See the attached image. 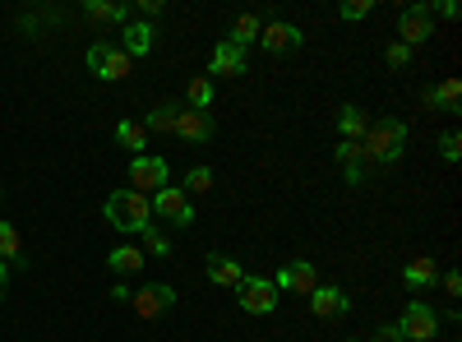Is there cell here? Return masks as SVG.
I'll list each match as a JSON object with an SVG mask.
<instances>
[{
    "instance_id": "cell-1",
    "label": "cell",
    "mask_w": 462,
    "mask_h": 342,
    "mask_svg": "<svg viewBox=\"0 0 462 342\" xmlns=\"http://www.w3.org/2000/svg\"><path fill=\"white\" fill-rule=\"evenodd\" d=\"M407 148V125L398 116H383V121H370L365 139H361V162H374V167H393Z\"/></svg>"
},
{
    "instance_id": "cell-2",
    "label": "cell",
    "mask_w": 462,
    "mask_h": 342,
    "mask_svg": "<svg viewBox=\"0 0 462 342\" xmlns=\"http://www.w3.org/2000/svg\"><path fill=\"white\" fill-rule=\"evenodd\" d=\"M102 213L116 232H143V226H152V204L139 189H111L102 199Z\"/></svg>"
},
{
    "instance_id": "cell-3",
    "label": "cell",
    "mask_w": 462,
    "mask_h": 342,
    "mask_svg": "<svg viewBox=\"0 0 462 342\" xmlns=\"http://www.w3.org/2000/svg\"><path fill=\"white\" fill-rule=\"evenodd\" d=\"M88 69L97 74V79H106V84H121L125 74L134 69V60L121 51V42H93L88 47Z\"/></svg>"
},
{
    "instance_id": "cell-4",
    "label": "cell",
    "mask_w": 462,
    "mask_h": 342,
    "mask_svg": "<svg viewBox=\"0 0 462 342\" xmlns=\"http://www.w3.org/2000/svg\"><path fill=\"white\" fill-rule=\"evenodd\" d=\"M148 204H152V217H162L171 226H189V222H195V204H189V195L180 185H162L158 195H148Z\"/></svg>"
},
{
    "instance_id": "cell-5",
    "label": "cell",
    "mask_w": 462,
    "mask_h": 342,
    "mask_svg": "<svg viewBox=\"0 0 462 342\" xmlns=\"http://www.w3.org/2000/svg\"><path fill=\"white\" fill-rule=\"evenodd\" d=\"M398 37H402V47L430 42V37H435V5H426V0L407 5V10L398 14Z\"/></svg>"
},
{
    "instance_id": "cell-6",
    "label": "cell",
    "mask_w": 462,
    "mask_h": 342,
    "mask_svg": "<svg viewBox=\"0 0 462 342\" xmlns=\"http://www.w3.org/2000/svg\"><path fill=\"white\" fill-rule=\"evenodd\" d=\"M236 291H241L236 300H241L245 315H273V310H278V287H273V278H254V273H250Z\"/></svg>"
},
{
    "instance_id": "cell-7",
    "label": "cell",
    "mask_w": 462,
    "mask_h": 342,
    "mask_svg": "<svg viewBox=\"0 0 462 342\" xmlns=\"http://www.w3.org/2000/svg\"><path fill=\"white\" fill-rule=\"evenodd\" d=\"M273 287L278 291H291V296H310L319 287V269H315L310 259H287L282 269H278V278H273Z\"/></svg>"
},
{
    "instance_id": "cell-8",
    "label": "cell",
    "mask_w": 462,
    "mask_h": 342,
    "mask_svg": "<svg viewBox=\"0 0 462 342\" xmlns=\"http://www.w3.org/2000/svg\"><path fill=\"white\" fill-rule=\"evenodd\" d=\"M130 306H134L139 319H158V315H167V310L176 306V287H167V282H148V287H139V291L130 296Z\"/></svg>"
},
{
    "instance_id": "cell-9",
    "label": "cell",
    "mask_w": 462,
    "mask_h": 342,
    "mask_svg": "<svg viewBox=\"0 0 462 342\" xmlns=\"http://www.w3.org/2000/svg\"><path fill=\"white\" fill-rule=\"evenodd\" d=\"M402 337L407 342H435V333H439V315L426 306V300H411V306L402 310Z\"/></svg>"
},
{
    "instance_id": "cell-10",
    "label": "cell",
    "mask_w": 462,
    "mask_h": 342,
    "mask_svg": "<svg viewBox=\"0 0 462 342\" xmlns=\"http://www.w3.org/2000/svg\"><path fill=\"white\" fill-rule=\"evenodd\" d=\"M130 180H134L139 195H158V189L167 185V162L152 158V153H139V158L130 162Z\"/></svg>"
},
{
    "instance_id": "cell-11",
    "label": "cell",
    "mask_w": 462,
    "mask_h": 342,
    "mask_svg": "<svg viewBox=\"0 0 462 342\" xmlns=\"http://www.w3.org/2000/svg\"><path fill=\"white\" fill-rule=\"evenodd\" d=\"M171 134H180L185 143H208L213 139V111H176Z\"/></svg>"
},
{
    "instance_id": "cell-12",
    "label": "cell",
    "mask_w": 462,
    "mask_h": 342,
    "mask_svg": "<svg viewBox=\"0 0 462 342\" xmlns=\"http://www.w3.org/2000/svg\"><path fill=\"white\" fill-rule=\"evenodd\" d=\"M300 42H305V37H300L296 23H263V28H259V47H263V51H273V56L296 51Z\"/></svg>"
},
{
    "instance_id": "cell-13",
    "label": "cell",
    "mask_w": 462,
    "mask_h": 342,
    "mask_svg": "<svg viewBox=\"0 0 462 342\" xmlns=\"http://www.w3.org/2000/svg\"><path fill=\"white\" fill-rule=\"evenodd\" d=\"M204 273H208V282H213V287H231V291H236V287L245 282L241 259H231V254H208Z\"/></svg>"
},
{
    "instance_id": "cell-14",
    "label": "cell",
    "mask_w": 462,
    "mask_h": 342,
    "mask_svg": "<svg viewBox=\"0 0 462 342\" xmlns=\"http://www.w3.org/2000/svg\"><path fill=\"white\" fill-rule=\"evenodd\" d=\"M310 310H315L319 319H342L346 310H352V300H346L342 287H315V291H310Z\"/></svg>"
},
{
    "instance_id": "cell-15",
    "label": "cell",
    "mask_w": 462,
    "mask_h": 342,
    "mask_svg": "<svg viewBox=\"0 0 462 342\" xmlns=\"http://www.w3.org/2000/svg\"><path fill=\"white\" fill-rule=\"evenodd\" d=\"M152 42H158V32H152V23H143V19H130V23L121 28V51H125L130 60H134V56H148Z\"/></svg>"
},
{
    "instance_id": "cell-16",
    "label": "cell",
    "mask_w": 462,
    "mask_h": 342,
    "mask_svg": "<svg viewBox=\"0 0 462 342\" xmlns=\"http://www.w3.org/2000/svg\"><path fill=\"white\" fill-rule=\"evenodd\" d=\"M208 69H213V74H245V51H241L236 42H226V37H222V42L213 47Z\"/></svg>"
},
{
    "instance_id": "cell-17",
    "label": "cell",
    "mask_w": 462,
    "mask_h": 342,
    "mask_svg": "<svg viewBox=\"0 0 462 342\" xmlns=\"http://www.w3.org/2000/svg\"><path fill=\"white\" fill-rule=\"evenodd\" d=\"M337 130H342V139H346V143H361V139H365V130H370V116H365L361 106H342Z\"/></svg>"
},
{
    "instance_id": "cell-18",
    "label": "cell",
    "mask_w": 462,
    "mask_h": 342,
    "mask_svg": "<svg viewBox=\"0 0 462 342\" xmlns=\"http://www.w3.org/2000/svg\"><path fill=\"white\" fill-rule=\"evenodd\" d=\"M106 263H111V269L125 278V273H139V269H143V263H148V254H143L139 245H116V250L106 254Z\"/></svg>"
},
{
    "instance_id": "cell-19",
    "label": "cell",
    "mask_w": 462,
    "mask_h": 342,
    "mask_svg": "<svg viewBox=\"0 0 462 342\" xmlns=\"http://www.w3.org/2000/svg\"><path fill=\"white\" fill-rule=\"evenodd\" d=\"M457 97H462V84L457 79H444V84H435V88H426V102L430 106H439V111H448V116H457Z\"/></svg>"
},
{
    "instance_id": "cell-20",
    "label": "cell",
    "mask_w": 462,
    "mask_h": 342,
    "mask_svg": "<svg viewBox=\"0 0 462 342\" xmlns=\"http://www.w3.org/2000/svg\"><path fill=\"white\" fill-rule=\"evenodd\" d=\"M84 14H88V19H102V23H121V28L134 19V10H130V5H111V0H88Z\"/></svg>"
},
{
    "instance_id": "cell-21",
    "label": "cell",
    "mask_w": 462,
    "mask_h": 342,
    "mask_svg": "<svg viewBox=\"0 0 462 342\" xmlns=\"http://www.w3.org/2000/svg\"><path fill=\"white\" fill-rule=\"evenodd\" d=\"M0 259H5L10 269H14V263H28V259H23V236L14 232L10 222H0Z\"/></svg>"
},
{
    "instance_id": "cell-22",
    "label": "cell",
    "mask_w": 462,
    "mask_h": 342,
    "mask_svg": "<svg viewBox=\"0 0 462 342\" xmlns=\"http://www.w3.org/2000/svg\"><path fill=\"white\" fill-rule=\"evenodd\" d=\"M259 28H263V19H259V14H241V19H236V28H231V37H226V42H236V47L245 51L250 42H259Z\"/></svg>"
},
{
    "instance_id": "cell-23",
    "label": "cell",
    "mask_w": 462,
    "mask_h": 342,
    "mask_svg": "<svg viewBox=\"0 0 462 342\" xmlns=\"http://www.w3.org/2000/svg\"><path fill=\"white\" fill-rule=\"evenodd\" d=\"M185 102H189V111H213V79H189Z\"/></svg>"
},
{
    "instance_id": "cell-24",
    "label": "cell",
    "mask_w": 462,
    "mask_h": 342,
    "mask_svg": "<svg viewBox=\"0 0 462 342\" xmlns=\"http://www.w3.org/2000/svg\"><path fill=\"white\" fill-rule=\"evenodd\" d=\"M116 139H121L125 148H134V158H139V148H148V130L139 121H121L116 125Z\"/></svg>"
},
{
    "instance_id": "cell-25",
    "label": "cell",
    "mask_w": 462,
    "mask_h": 342,
    "mask_svg": "<svg viewBox=\"0 0 462 342\" xmlns=\"http://www.w3.org/2000/svg\"><path fill=\"white\" fill-rule=\"evenodd\" d=\"M402 278H407V287H430L435 282V259H411Z\"/></svg>"
},
{
    "instance_id": "cell-26",
    "label": "cell",
    "mask_w": 462,
    "mask_h": 342,
    "mask_svg": "<svg viewBox=\"0 0 462 342\" xmlns=\"http://www.w3.org/2000/svg\"><path fill=\"white\" fill-rule=\"evenodd\" d=\"M185 189H189V195H213V167H189Z\"/></svg>"
},
{
    "instance_id": "cell-27",
    "label": "cell",
    "mask_w": 462,
    "mask_h": 342,
    "mask_svg": "<svg viewBox=\"0 0 462 342\" xmlns=\"http://www.w3.org/2000/svg\"><path fill=\"white\" fill-rule=\"evenodd\" d=\"M176 125V106H152L143 116V130H171Z\"/></svg>"
},
{
    "instance_id": "cell-28",
    "label": "cell",
    "mask_w": 462,
    "mask_h": 342,
    "mask_svg": "<svg viewBox=\"0 0 462 342\" xmlns=\"http://www.w3.org/2000/svg\"><path fill=\"white\" fill-rule=\"evenodd\" d=\"M139 236H143V245H148L152 254H171V236L162 232V226H143Z\"/></svg>"
},
{
    "instance_id": "cell-29",
    "label": "cell",
    "mask_w": 462,
    "mask_h": 342,
    "mask_svg": "<svg viewBox=\"0 0 462 342\" xmlns=\"http://www.w3.org/2000/svg\"><path fill=\"white\" fill-rule=\"evenodd\" d=\"M439 153H444V162H457V158H462V139H457V130H448V134L439 139Z\"/></svg>"
},
{
    "instance_id": "cell-30",
    "label": "cell",
    "mask_w": 462,
    "mask_h": 342,
    "mask_svg": "<svg viewBox=\"0 0 462 342\" xmlns=\"http://www.w3.org/2000/svg\"><path fill=\"white\" fill-rule=\"evenodd\" d=\"M383 60H389L393 69H407V65H411V47H402V42H393L389 51H383Z\"/></svg>"
},
{
    "instance_id": "cell-31",
    "label": "cell",
    "mask_w": 462,
    "mask_h": 342,
    "mask_svg": "<svg viewBox=\"0 0 462 342\" xmlns=\"http://www.w3.org/2000/svg\"><path fill=\"white\" fill-rule=\"evenodd\" d=\"M370 10H374L370 0H346V5H342V19H352V23H356V19H365Z\"/></svg>"
},
{
    "instance_id": "cell-32",
    "label": "cell",
    "mask_w": 462,
    "mask_h": 342,
    "mask_svg": "<svg viewBox=\"0 0 462 342\" xmlns=\"http://www.w3.org/2000/svg\"><path fill=\"white\" fill-rule=\"evenodd\" d=\"M365 342H407V337H402V328H398V324H383V328H374Z\"/></svg>"
},
{
    "instance_id": "cell-33",
    "label": "cell",
    "mask_w": 462,
    "mask_h": 342,
    "mask_svg": "<svg viewBox=\"0 0 462 342\" xmlns=\"http://www.w3.org/2000/svg\"><path fill=\"white\" fill-rule=\"evenodd\" d=\"M337 162H342V167H346V162H361V143H346V139H342V143H337Z\"/></svg>"
},
{
    "instance_id": "cell-34",
    "label": "cell",
    "mask_w": 462,
    "mask_h": 342,
    "mask_svg": "<svg viewBox=\"0 0 462 342\" xmlns=\"http://www.w3.org/2000/svg\"><path fill=\"white\" fill-rule=\"evenodd\" d=\"M342 176H346V185H365V162H346Z\"/></svg>"
},
{
    "instance_id": "cell-35",
    "label": "cell",
    "mask_w": 462,
    "mask_h": 342,
    "mask_svg": "<svg viewBox=\"0 0 462 342\" xmlns=\"http://www.w3.org/2000/svg\"><path fill=\"white\" fill-rule=\"evenodd\" d=\"M134 14H143V23H148V19H158V14H162V0H139Z\"/></svg>"
},
{
    "instance_id": "cell-36",
    "label": "cell",
    "mask_w": 462,
    "mask_h": 342,
    "mask_svg": "<svg viewBox=\"0 0 462 342\" xmlns=\"http://www.w3.org/2000/svg\"><path fill=\"white\" fill-rule=\"evenodd\" d=\"M444 291H448V296H462V278H457L453 269L444 273Z\"/></svg>"
},
{
    "instance_id": "cell-37",
    "label": "cell",
    "mask_w": 462,
    "mask_h": 342,
    "mask_svg": "<svg viewBox=\"0 0 462 342\" xmlns=\"http://www.w3.org/2000/svg\"><path fill=\"white\" fill-rule=\"evenodd\" d=\"M130 296H134V291H130L125 282H116V287H111V300H121V306H130Z\"/></svg>"
},
{
    "instance_id": "cell-38",
    "label": "cell",
    "mask_w": 462,
    "mask_h": 342,
    "mask_svg": "<svg viewBox=\"0 0 462 342\" xmlns=\"http://www.w3.org/2000/svg\"><path fill=\"white\" fill-rule=\"evenodd\" d=\"M5 282H10V263L0 259V300H5Z\"/></svg>"
}]
</instances>
